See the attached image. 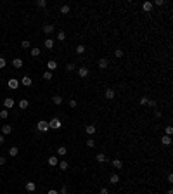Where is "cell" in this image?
<instances>
[{"instance_id": "6da1fadb", "label": "cell", "mask_w": 173, "mask_h": 194, "mask_svg": "<svg viewBox=\"0 0 173 194\" xmlns=\"http://www.w3.org/2000/svg\"><path fill=\"white\" fill-rule=\"evenodd\" d=\"M61 126H62V123H61L59 118H52V120L48 121V128H52V130H59Z\"/></svg>"}, {"instance_id": "7a4b0ae2", "label": "cell", "mask_w": 173, "mask_h": 194, "mask_svg": "<svg viewBox=\"0 0 173 194\" xmlns=\"http://www.w3.org/2000/svg\"><path fill=\"white\" fill-rule=\"evenodd\" d=\"M37 128H38L40 132H47V130H50V128H48V123H47V121H43V120H40V121H38V126H37Z\"/></svg>"}, {"instance_id": "3957f363", "label": "cell", "mask_w": 173, "mask_h": 194, "mask_svg": "<svg viewBox=\"0 0 173 194\" xmlns=\"http://www.w3.org/2000/svg\"><path fill=\"white\" fill-rule=\"evenodd\" d=\"M7 85H9V88H12V90H16V88L19 87V82H18L16 78H10V80H9V83H7Z\"/></svg>"}, {"instance_id": "277c9868", "label": "cell", "mask_w": 173, "mask_h": 194, "mask_svg": "<svg viewBox=\"0 0 173 194\" xmlns=\"http://www.w3.org/2000/svg\"><path fill=\"white\" fill-rule=\"evenodd\" d=\"M4 106L7 107V109H12V107H14V99H12V97H7V99L4 101Z\"/></svg>"}, {"instance_id": "5b68a950", "label": "cell", "mask_w": 173, "mask_h": 194, "mask_svg": "<svg viewBox=\"0 0 173 194\" xmlns=\"http://www.w3.org/2000/svg\"><path fill=\"white\" fill-rule=\"evenodd\" d=\"M142 9H144L145 12H151V10H152V2H144V4H142Z\"/></svg>"}, {"instance_id": "8992f818", "label": "cell", "mask_w": 173, "mask_h": 194, "mask_svg": "<svg viewBox=\"0 0 173 194\" xmlns=\"http://www.w3.org/2000/svg\"><path fill=\"white\" fill-rule=\"evenodd\" d=\"M107 66H109V61H107V59H100V61H99V68L100 69H106Z\"/></svg>"}, {"instance_id": "52a82bcc", "label": "cell", "mask_w": 173, "mask_h": 194, "mask_svg": "<svg viewBox=\"0 0 173 194\" xmlns=\"http://www.w3.org/2000/svg\"><path fill=\"white\" fill-rule=\"evenodd\" d=\"M21 83H23L24 87H29V85H31L33 82H31V78H29V76H23V80H21Z\"/></svg>"}, {"instance_id": "ba28073f", "label": "cell", "mask_w": 173, "mask_h": 194, "mask_svg": "<svg viewBox=\"0 0 173 194\" xmlns=\"http://www.w3.org/2000/svg\"><path fill=\"white\" fill-rule=\"evenodd\" d=\"M104 95L107 97V99H114V90H113V88H106V94H104Z\"/></svg>"}, {"instance_id": "9c48e42d", "label": "cell", "mask_w": 173, "mask_h": 194, "mask_svg": "<svg viewBox=\"0 0 173 194\" xmlns=\"http://www.w3.org/2000/svg\"><path fill=\"white\" fill-rule=\"evenodd\" d=\"M35 189H37L35 182H26V191H28V192H33Z\"/></svg>"}, {"instance_id": "30bf717a", "label": "cell", "mask_w": 173, "mask_h": 194, "mask_svg": "<svg viewBox=\"0 0 173 194\" xmlns=\"http://www.w3.org/2000/svg\"><path fill=\"white\" fill-rule=\"evenodd\" d=\"M78 73H80V78H86V76H88V69H86V68H80V69H78Z\"/></svg>"}, {"instance_id": "8fae6325", "label": "cell", "mask_w": 173, "mask_h": 194, "mask_svg": "<svg viewBox=\"0 0 173 194\" xmlns=\"http://www.w3.org/2000/svg\"><path fill=\"white\" fill-rule=\"evenodd\" d=\"M161 144H164V146H170V144H171V137H170V135H164L163 139H161Z\"/></svg>"}, {"instance_id": "7c38bea8", "label": "cell", "mask_w": 173, "mask_h": 194, "mask_svg": "<svg viewBox=\"0 0 173 194\" xmlns=\"http://www.w3.org/2000/svg\"><path fill=\"white\" fill-rule=\"evenodd\" d=\"M86 134H88V135H92V134H95V125H86Z\"/></svg>"}, {"instance_id": "4fadbf2b", "label": "cell", "mask_w": 173, "mask_h": 194, "mask_svg": "<svg viewBox=\"0 0 173 194\" xmlns=\"http://www.w3.org/2000/svg\"><path fill=\"white\" fill-rule=\"evenodd\" d=\"M109 182H111V184H118V182H119V175H111V177H109Z\"/></svg>"}, {"instance_id": "5bb4252c", "label": "cell", "mask_w": 173, "mask_h": 194, "mask_svg": "<svg viewBox=\"0 0 173 194\" xmlns=\"http://www.w3.org/2000/svg\"><path fill=\"white\" fill-rule=\"evenodd\" d=\"M12 132V125H4L2 126V134H10Z\"/></svg>"}, {"instance_id": "9a60e30c", "label": "cell", "mask_w": 173, "mask_h": 194, "mask_svg": "<svg viewBox=\"0 0 173 194\" xmlns=\"http://www.w3.org/2000/svg\"><path fill=\"white\" fill-rule=\"evenodd\" d=\"M66 153H67V149L64 147V146H61V147H57V154H59V156H66Z\"/></svg>"}, {"instance_id": "2e32d148", "label": "cell", "mask_w": 173, "mask_h": 194, "mask_svg": "<svg viewBox=\"0 0 173 194\" xmlns=\"http://www.w3.org/2000/svg\"><path fill=\"white\" fill-rule=\"evenodd\" d=\"M28 106H29V102L26 101V99H21V101H19V107H21V109H26Z\"/></svg>"}, {"instance_id": "e0dca14e", "label": "cell", "mask_w": 173, "mask_h": 194, "mask_svg": "<svg viewBox=\"0 0 173 194\" xmlns=\"http://www.w3.org/2000/svg\"><path fill=\"white\" fill-rule=\"evenodd\" d=\"M57 163H59V161H57L56 156H50V158H48V165H50V166H56Z\"/></svg>"}, {"instance_id": "ac0fdd59", "label": "cell", "mask_w": 173, "mask_h": 194, "mask_svg": "<svg viewBox=\"0 0 173 194\" xmlns=\"http://www.w3.org/2000/svg\"><path fill=\"white\" fill-rule=\"evenodd\" d=\"M43 31H45L47 35H50V33L54 31V26H52V24H45V26H43Z\"/></svg>"}, {"instance_id": "d6986e66", "label": "cell", "mask_w": 173, "mask_h": 194, "mask_svg": "<svg viewBox=\"0 0 173 194\" xmlns=\"http://www.w3.org/2000/svg\"><path fill=\"white\" fill-rule=\"evenodd\" d=\"M52 102H54V104H57V106H59V104L62 102V97H61V95H54V97H52Z\"/></svg>"}, {"instance_id": "ffe728a7", "label": "cell", "mask_w": 173, "mask_h": 194, "mask_svg": "<svg viewBox=\"0 0 173 194\" xmlns=\"http://www.w3.org/2000/svg\"><path fill=\"white\" fill-rule=\"evenodd\" d=\"M12 66H14V68H21V66H23V61H21V59H14V61H12Z\"/></svg>"}, {"instance_id": "44dd1931", "label": "cell", "mask_w": 173, "mask_h": 194, "mask_svg": "<svg viewBox=\"0 0 173 194\" xmlns=\"http://www.w3.org/2000/svg\"><path fill=\"white\" fill-rule=\"evenodd\" d=\"M97 161H99V163H104V161H106V154H104V153H99V154H97Z\"/></svg>"}, {"instance_id": "7402d4cb", "label": "cell", "mask_w": 173, "mask_h": 194, "mask_svg": "<svg viewBox=\"0 0 173 194\" xmlns=\"http://www.w3.org/2000/svg\"><path fill=\"white\" fill-rule=\"evenodd\" d=\"M47 68L48 69H56V68H57V62H56V61H48V62H47Z\"/></svg>"}, {"instance_id": "603a6c76", "label": "cell", "mask_w": 173, "mask_h": 194, "mask_svg": "<svg viewBox=\"0 0 173 194\" xmlns=\"http://www.w3.org/2000/svg\"><path fill=\"white\" fill-rule=\"evenodd\" d=\"M45 47H47V48H52V47H54V40H52V38H47V40H45Z\"/></svg>"}, {"instance_id": "cb8c5ba5", "label": "cell", "mask_w": 173, "mask_h": 194, "mask_svg": "<svg viewBox=\"0 0 173 194\" xmlns=\"http://www.w3.org/2000/svg\"><path fill=\"white\" fill-rule=\"evenodd\" d=\"M113 166H114V168H121V166H123L121 159H114V161H113Z\"/></svg>"}, {"instance_id": "d4e9b609", "label": "cell", "mask_w": 173, "mask_h": 194, "mask_svg": "<svg viewBox=\"0 0 173 194\" xmlns=\"http://www.w3.org/2000/svg\"><path fill=\"white\" fill-rule=\"evenodd\" d=\"M7 116H9V111H7V109H2V111H0V118H2V120H5Z\"/></svg>"}, {"instance_id": "484cf974", "label": "cell", "mask_w": 173, "mask_h": 194, "mask_svg": "<svg viewBox=\"0 0 173 194\" xmlns=\"http://www.w3.org/2000/svg\"><path fill=\"white\" fill-rule=\"evenodd\" d=\"M31 56H33V57H38L40 56V48H37V47L31 48Z\"/></svg>"}, {"instance_id": "4316f807", "label": "cell", "mask_w": 173, "mask_h": 194, "mask_svg": "<svg viewBox=\"0 0 173 194\" xmlns=\"http://www.w3.org/2000/svg\"><path fill=\"white\" fill-rule=\"evenodd\" d=\"M18 153H19V151H18V147H10V149H9V154L10 156H18Z\"/></svg>"}, {"instance_id": "83f0119b", "label": "cell", "mask_w": 173, "mask_h": 194, "mask_svg": "<svg viewBox=\"0 0 173 194\" xmlns=\"http://www.w3.org/2000/svg\"><path fill=\"white\" fill-rule=\"evenodd\" d=\"M64 38H66V33H64V31H59V33H57V40H59V42H62Z\"/></svg>"}, {"instance_id": "f1b7e54d", "label": "cell", "mask_w": 173, "mask_h": 194, "mask_svg": "<svg viewBox=\"0 0 173 194\" xmlns=\"http://www.w3.org/2000/svg\"><path fill=\"white\" fill-rule=\"evenodd\" d=\"M43 80H52V73H50V71H45V73H43Z\"/></svg>"}, {"instance_id": "f546056e", "label": "cell", "mask_w": 173, "mask_h": 194, "mask_svg": "<svg viewBox=\"0 0 173 194\" xmlns=\"http://www.w3.org/2000/svg\"><path fill=\"white\" fill-rule=\"evenodd\" d=\"M67 161H61V163H59V168H61V170H67Z\"/></svg>"}, {"instance_id": "4dcf8cb0", "label": "cell", "mask_w": 173, "mask_h": 194, "mask_svg": "<svg viewBox=\"0 0 173 194\" xmlns=\"http://www.w3.org/2000/svg\"><path fill=\"white\" fill-rule=\"evenodd\" d=\"M69 12V5H62L61 7V14H67Z\"/></svg>"}, {"instance_id": "1f68e13d", "label": "cell", "mask_w": 173, "mask_h": 194, "mask_svg": "<svg viewBox=\"0 0 173 194\" xmlns=\"http://www.w3.org/2000/svg\"><path fill=\"white\" fill-rule=\"evenodd\" d=\"M76 52H78V54H83V52H85V45H78Z\"/></svg>"}, {"instance_id": "d6a6232c", "label": "cell", "mask_w": 173, "mask_h": 194, "mask_svg": "<svg viewBox=\"0 0 173 194\" xmlns=\"http://www.w3.org/2000/svg\"><path fill=\"white\" fill-rule=\"evenodd\" d=\"M86 146H88V147H94V146H95V140H94V139H88V140H86Z\"/></svg>"}, {"instance_id": "836d02e7", "label": "cell", "mask_w": 173, "mask_h": 194, "mask_svg": "<svg viewBox=\"0 0 173 194\" xmlns=\"http://www.w3.org/2000/svg\"><path fill=\"white\" fill-rule=\"evenodd\" d=\"M21 47H23V48H29V42H28V40L21 42Z\"/></svg>"}, {"instance_id": "e575fe53", "label": "cell", "mask_w": 173, "mask_h": 194, "mask_svg": "<svg viewBox=\"0 0 173 194\" xmlns=\"http://www.w3.org/2000/svg\"><path fill=\"white\" fill-rule=\"evenodd\" d=\"M114 56H116V57H118V59H119V57H121V56H123V50H121V48H118V50H116V52H114Z\"/></svg>"}, {"instance_id": "d590c367", "label": "cell", "mask_w": 173, "mask_h": 194, "mask_svg": "<svg viewBox=\"0 0 173 194\" xmlns=\"http://www.w3.org/2000/svg\"><path fill=\"white\" fill-rule=\"evenodd\" d=\"M5 64H7V62H5V59H4V57H0V69H2V68H5Z\"/></svg>"}, {"instance_id": "8d00e7d4", "label": "cell", "mask_w": 173, "mask_h": 194, "mask_svg": "<svg viewBox=\"0 0 173 194\" xmlns=\"http://www.w3.org/2000/svg\"><path fill=\"white\" fill-rule=\"evenodd\" d=\"M37 5H38V7H45V5H47V2H45V0H38V4H37Z\"/></svg>"}, {"instance_id": "74e56055", "label": "cell", "mask_w": 173, "mask_h": 194, "mask_svg": "<svg viewBox=\"0 0 173 194\" xmlns=\"http://www.w3.org/2000/svg\"><path fill=\"white\" fill-rule=\"evenodd\" d=\"M66 69H67V71H73V69H75V64H73V62H69V64L66 66Z\"/></svg>"}, {"instance_id": "f35d334b", "label": "cell", "mask_w": 173, "mask_h": 194, "mask_svg": "<svg viewBox=\"0 0 173 194\" xmlns=\"http://www.w3.org/2000/svg\"><path fill=\"white\" fill-rule=\"evenodd\" d=\"M173 134V128L171 126H166V135H171Z\"/></svg>"}, {"instance_id": "ab89813d", "label": "cell", "mask_w": 173, "mask_h": 194, "mask_svg": "<svg viewBox=\"0 0 173 194\" xmlns=\"http://www.w3.org/2000/svg\"><path fill=\"white\" fill-rule=\"evenodd\" d=\"M76 101H75V99H73V101H69V107H76Z\"/></svg>"}, {"instance_id": "60d3db41", "label": "cell", "mask_w": 173, "mask_h": 194, "mask_svg": "<svg viewBox=\"0 0 173 194\" xmlns=\"http://www.w3.org/2000/svg\"><path fill=\"white\" fill-rule=\"evenodd\" d=\"M147 104H149L151 107H156V101H147Z\"/></svg>"}, {"instance_id": "b9f144b4", "label": "cell", "mask_w": 173, "mask_h": 194, "mask_svg": "<svg viewBox=\"0 0 173 194\" xmlns=\"http://www.w3.org/2000/svg\"><path fill=\"white\" fill-rule=\"evenodd\" d=\"M147 101H149L147 97H142V99H140V104H147Z\"/></svg>"}, {"instance_id": "7bdbcfd3", "label": "cell", "mask_w": 173, "mask_h": 194, "mask_svg": "<svg viewBox=\"0 0 173 194\" xmlns=\"http://www.w3.org/2000/svg\"><path fill=\"white\" fill-rule=\"evenodd\" d=\"M61 194H69V192L66 191V187H62V189H61Z\"/></svg>"}, {"instance_id": "ee69618b", "label": "cell", "mask_w": 173, "mask_h": 194, "mask_svg": "<svg viewBox=\"0 0 173 194\" xmlns=\"http://www.w3.org/2000/svg\"><path fill=\"white\" fill-rule=\"evenodd\" d=\"M100 194H109V192H107V189L104 187V189H100Z\"/></svg>"}, {"instance_id": "f6af8a7d", "label": "cell", "mask_w": 173, "mask_h": 194, "mask_svg": "<svg viewBox=\"0 0 173 194\" xmlns=\"http://www.w3.org/2000/svg\"><path fill=\"white\" fill-rule=\"evenodd\" d=\"M4 163H5V158H2V156H0V165H4Z\"/></svg>"}, {"instance_id": "bcb514c9", "label": "cell", "mask_w": 173, "mask_h": 194, "mask_svg": "<svg viewBox=\"0 0 173 194\" xmlns=\"http://www.w3.org/2000/svg\"><path fill=\"white\" fill-rule=\"evenodd\" d=\"M47 194H59V192H57V191H54V189H52V191H48Z\"/></svg>"}, {"instance_id": "7dc6e473", "label": "cell", "mask_w": 173, "mask_h": 194, "mask_svg": "<svg viewBox=\"0 0 173 194\" xmlns=\"http://www.w3.org/2000/svg\"><path fill=\"white\" fill-rule=\"evenodd\" d=\"M4 140H5V139H4V135H0V144H2Z\"/></svg>"}, {"instance_id": "c3c4849f", "label": "cell", "mask_w": 173, "mask_h": 194, "mask_svg": "<svg viewBox=\"0 0 173 194\" xmlns=\"http://www.w3.org/2000/svg\"><path fill=\"white\" fill-rule=\"evenodd\" d=\"M166 194H173V191H171V189H170V191H168V192H166Z\"/></svg>"}]
</instances>
